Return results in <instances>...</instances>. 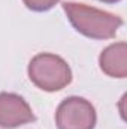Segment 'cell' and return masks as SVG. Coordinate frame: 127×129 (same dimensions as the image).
Masks as SVG:
<instances>
[{
	"mask_svg": "<svg viewBox=\"0 0 127 129\" xmlns=\"http://www.w3.org/2000/svg\"><path fill=\"white\" fill-rule=\"evenodd\" d=\"M58 0H24L26 6L32 11H36V12H42V11H48L51 9Z\"/></svg>",
	"mask_w": 127,
	"mask_h": 129,
	"instance_id": "obj_6",
	"label": "cell"
},
{
	"mask_svg": "<svg viewBox=\"0 0 127 129\" xmlns=\"http://www.w3.org/2000/svg\"><path fill=\"white\" fill-rule=\"evenodd\" d=\"M102 71L114 78H126L127 75V45L117 42L109 45L99 59Z\"/></svg>",
	"mask_w": 127,
	"mask_h": 129,
	"instance_id": "obj_5",
	"label": "cell"
},
{
	"mask_svg": "<svg viewBox=\"0 0 127 129\" xmlns=\"http://www.w3.org/2000/svg\"><path fill=\"white\" fill-rule=\"evenodd\" d=\"M100 2H105V3H117L120 0H100Z\"/></svg>",
	"mask_w": 127,
	"mask_h": 129,
	"instance_id": "obj_7",
	"label": "cell"
},
{
	"mask_svg": "<svg viewBox=\"0 0 127 129\" xmlns=\"http://www.w3.org/2000/svg\"><path fill=\"white\" fill-rule=\"evenodd\" d=\"M63 9L72 26L91 39H109L115 36L117 30L123 24V20L118 15L90 8L82 3L64 2Z\"/></svg>",
	"mask_w": 127,
	"mask_h": 129,
	"instance_id": "obj_1",
	"label": "cell"
},
{
	"mask_svg": "<svg viewBox=\"0 0 127 129\" xmlns=\"http://www.w3.org/2000/svg\"><path fill=\"white\" fill-rule=\"evenodd\" d=\"M34 120L30 105L18 95L0 93V126L17 128Z\"/></svg>",
	"mask_w": 127,
	"mask_h": 129,
	"instance_id": "obj_4",
	"label": "cell"
},
{
	"mask_svg": "<svg viewBox=\"0 0 127 129\" xmlns=\"http://www.w3.org/2000/svg\"><path fill=\"white\" fill-rule=\"evenodd\" d=\"M29 77L45 92H57L72 81L69 64L55 54L42 53L32 59L29 64Z\"/></svg>",
	"mask_w": 127,
	"mask_h": 129,
	"instance_id": "obj_2",
	"label": "cell"
},
{
	"mask_svg": "<svg viewBox=\"0 0 127 129\" xmlns=\"http://www.w3.org/2000/svg\"><path fill=\"white\" fill-rule=\"evenodd\" d=\"M55 122L58 129H94L96 110L84 98H67L57 108Z\"/></svg>",
	"mask_w": 127,
	"mask_h": 129,
	"instance_id": "obj_3",
	"label": "cell"
}]
</instances>
